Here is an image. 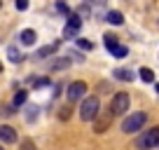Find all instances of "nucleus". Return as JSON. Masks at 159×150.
I'll return each instance as SVG.
<instances>
[{"label":"nucleus","mask_w":159,"mask_h":150,"mask_svg":"<svg viewBox=\"0 0 159 150\" xmlns=\"http://www.w3.org/2000/svg\"><path fill=\"white\" fill-rule=\"evenodd\" d=\"M98 110H101V101L96 96H87L82 101V105H80V120L82 122H96Z\"/></svg>","instance_id":"nucleus-1"},{"label":"nucleus","mask_w":159,"mask_h":150,"mask_svg":"<svg viewBox=\"0 0 159 150\" xmlns=\"http://www.w3.org/2000/svg\"><path fill=\"white\" fill-rule=\"evenodd\" d=\"M145 122H148V113H143V110L129 113V115L124 117V122H122V131H124V134H136V131H140L145 127Z\"/></svg>","instance_id":"nucleus-2"},{"label":"nucleus","mask_w":159,"mask_h":150,"mask_svg":"<svg viewBox=\"0 0 159 150\" xmlns=\"http://www.w3.org/2000/svg\"><path fill=\"white\" fill-rule=\"evenodd\" d=\"M136 148L138 150H152V148H159V127H152V129L143 131L136 141Z\"/></svg>","instance_id":"nucleus-3"},{"label":"nucleus","mask_w":159,"mask_h":150,"mask_svg":"<svg viewBox=\"0 0 159 150\" xmlns=\"http://www.w3.org/2000/svg\"><path fill=\"white\" fill-rule=\"evenodd\" d=\"M129 105H131V96L126 91H117L110 101V110L112 115H129Z\"/></svg>","instance_id":"nucleus-4"},{"label":"nucleus","mask_w":159,"mask_h":150,"mask_svg":"<svg viewBox=\"0 0 159 150\" xmlns=\"http://www.w3.org/2000/svg\"><path fill=\"white\" fill-rule=\"evenodd\" d=\"M87 82L77 80V82H70L68 85V101L70 103H75V101H84L87 99Z\"/></svg>","instance_id":"nucleus-5"},{"label":"nucleus","mask_w":159,"mask_h":150,"mask_svg":"<svg viewBox=\"0 0 159 150\" xmlns=\"http://www.w3.org/2000/svg\"><path fill=\"white\" fill-rule=\"evenodd\" d=\"M80 26H82V21H80V16H77V14H70V16H68V24H66V28H63V35H66V38H68V40H73L75 35H77Z\"/></svg>","instance_id":"nucleus-6"},{"label":"nucleus","mask_w":159,"mask_h":150,"mask_svg":"<svg viewBox=\"0 0 159 150\" xmlns=\"http://www.w3.org/2000/svg\"><path fill=\"white\" fill-rule=\"evenodd\" d=\"M73 61H82V56L77 54V52H75V54H66V56H59V59L54 61V63H52V70H63V68H68L70 63H73Z\"/></svg>","instance_id":"nucleus-7"},{"label":"nucleus","mask_w":159,"mask_h":150,"mask_svg":"<svg viewBox=\"0 0 159 150\" xmlns=\"http://www.w3.org/2000/svg\"><path fill=\"white\" fill-rule=\"evenodd\" d=\"M56 49H59V42H52V45H45V47H40V49H35V59H47V56L56 54Z\"/></svg>","instance_id":"nucleus-8"},{"label":"nucleus","mask_w":159,"mask_h":150,"mask_svg":"<svg viewBox=\"0 0 159 150\" xmlns=\"http://www.w3.org/2000/svg\"><path fill=\"white\" fill-rule=\"evenodd\" d=\"M0 141H2V143H16V131L12 129V127L2 124L0 127Z\"/></svg>","instance_id":"nucleus-9"},{"label":"nucleus","mask_w":159,"mask_h":150,"mask_svg":"<svg viewBox=\"0 0 159 150\" xmlns=\"http://www.w3.org/2000/svg\"><path fill=\"white\" fill-rule=\"evenodd\" d=\"M110 122H112V110H110V115H103V117H96V134H105V129L110 127Z\"/></svg>","instance_id":"nucleus-10"},{"label":"nucleus","mask_w":159,"mask_h":150,"mask_svg":"<svg viewBox=\"0 0 159 150\" xmlns=\"http://www.w3.org/2000/svg\"><path fill=\"white\" fill-rule=\"evenodd\" d=\"M105 21L112 24V26H122V24H124V14H122L119 10H110L108 14H105Z\"/></svg>","instance_id":"nucleus-11"},{"label":"nucleus","mask_w":159,"mask_h":150,"mask_svg":"<svg viewBox=\"0 0 159 150\" xmlns=\"http://www.w3.org/2000/svg\"><path fill=\"white\" fill-rule=\"evenodd\" d=\"M35 38H38V35H35V30H33V28H24V30L19 33L21 45H35Z\"/></svg>","instance_id":"nucleus-12"},{"label":"nucleus","mask_w":159,"mask_h":150,"mask_svg":"<svg viewBox=\"0 0 159 150\" xmlns=\"http://www.w3.org/2000/svg\"><path fill=\"white\" fill-rule=\"evenodd\" d=\"M112 75L117 77V80H122V82H131V80H134V73H131L129 68H115Z\"/></svg>","instance_id":"nucleus-13"},{"label":"nucleus","mask_w":159,"mask_h":150,"mask_svg":"<svg viewBox=\"0 0 159 150\" xmlns=\"http://www.w3.org/2000/svg\"><path fill=\"white\" fill-rule=\"evenodd\" d=\"M103 45L108 47L110 52H112L115 47H119V40H117V35H112V33H105V35H103Z\"/></svg>","instance_id":"nucleus-14"},{"label":"nucleus","mask_w":159,"mask_h":150,"mask_svg":"<svg viewBox=\"0 0 159 150\" xmlns=\"http://www.w3.org/2000/svg\"><path fill=\"white\" fill-rule=\"evenodd\" d=\"M7 56H10L12 63H21V61H24V54H21L16 47H10V49H7Z\"/></svg>","instance_id":"nucleus-15"},{"label":"nucleus","mask_w":159,"mask_h":150,"mask_svg":"<svg viewBox=\"0 0 159 150\" xmlns=\"http://www.w3.org/2000/svg\"><path fill=\"white\" fill-rule=\"evenodd\" d=\"M75 45H77L80 49H84V52H94V42L84 40V38H75Z\"/></svg>","instance_id":"nucleus-16"},{"label":"nucleus","mask_w":159,"mask_h":150,"mask_svg":"<svg viewBox=\"0 0 159 150\" xmlns=\"http://www.w3.org/2000/svg\"><path fill=\"white\" fill-rule=\"evenodd\" d=\"M26 99H28V91H24V89H19L14 94V108H19V105H24L26 103Z\"/></svg>","instance_id":"nucleus-17"},{"label":"nucleus","mask_w":159,"mask_h":150,"mask_svg":"<svg viewBox=\"0 0 159 150\" xmlns=\"http://www.w3.org/2000/svg\"><path fill=\"white\" fill-rule=\"evenodd\" d=\"M138 75H140V80H143V82H154V73L150 68H140Z\"/></svg>","instance_id":"nucleus-18"},{"label":"nucleus","mask_w":159,"mask_h":150,"mask_svg":"<svg viewBox=\"0 0 159 150\" xmlns=\"http://www.w3.org/2000/svg\"><path fill=\"white\" fill-rule=\"evenodd\" d=\"M38 113H40V108H38V105H28V108H26V120H28V122H33L35 117H38Z\"/></svg>","instance_id":"nucleus-19"},{"label":"nucleus","mask_w":159,"mask_h":150,"mask_svg":"<svg viewBox=\"0 0 159 150\" xmlns=\"http://www.w3.org/2000/svg\"><path fill=\"white\" fill-rule=\"evenodd\" d=\"M126 54H129V49H126L124 45H119V47H115V49H112V56H115V59H124Z\"/></svg>","instance_id":"nucleus-20"},{"label":"nucleus","mask_w":159,"mask_h":150,"mask_svg":"<svg viewBox=\"0 0 159 150\" xmlns=\"http://www.w3.org/2000/svg\"><path fill=\"white\" fill-rule=\"evenodd\" d=\"M21 150H38V148H35V143L30 138H24L21 141Z\"/></svg>","instance_id":"nucleus-21"},{"label":"nucleus","mask_w":159,"mask_h":150,"mask_svg":"<svg viewBox=\"0 0 159 150\" xmlns=\"http://www.w3.org/2000/svg\"><path fill=\"white\" fill-rule=\"evenodd\" d=\"M14 7L19 12H26V10H28V0H14Z\"/></svg>","instance_id":"nucleus-22"},{"label":"nucleus","mask_w":159,"mask_h":150,"mask_svg":"<svg viewBox=\"0 0 159 150\" xmlns=\"http://www.w3.org/2000/svg\"><path fill=\"white\" fill-rule=\"evenodd\" d=\"M84 2H87L89 7H103L105 2H108V0H84Z\"/></svg>","instance_id":"nucleus-23"},{"label":"nucleus","mask_w":159,"mask_h":150,"mask_svg":"<svg viewBox=\"0 0 159 150\" xmlns=\"http://www.w3.org/2000/svg\"><path fill=\"white\" fill-rule=\"evenodd\" d=\"M49 85V80H45V77H42V80H33V87L35 89H40V87H47Z\"/></svg>","instance_id":"nucleus-24"},{"label":"nucleus","mask_w":159,"mask_h":150,"mask_svg":"<svg viewBox=\"0 0 159 150\" xmlns=\"http://www.w3.org/2000/svg\"><path fill=\"white\" fill-rule=\"evenodd\" d=\"M61 120H68V117H70V105H66V108H61Z\"/></svg>","instance_id":"nucleus-25"},{"label":"nucleus","mask_w":159,"mask_h":150,"mask_svg":"<svg viewBox=\"0 0 159 150\" xmlns=\"http://www.w3.org/2000/svg\"><path fill=\"white\" fill-rule=\"evenodd\" d=\"M56 10H59V12H63V14H66V12H68V5H66V2H56Z\"/></svg>","instance_id":"nucleus-26"},{"label":"nucleus","mask_w":159,"mask_h":150,"mask_svg":"<svg viewBox=\"0 0 159 150\" xmlns=\"http://www.w3.org/2000/svg\"><path fill=\"white\" fill-rule=\"evenodd\" d=\"M154 89H157V94H159V82H157V85H154Z\"/></svg>","instance_id":"nucleus-27"},{"label":"nucleus","mask_w":159,"mask_h":150,"mask_svg":"<svg viewBox=\"0 0 159 150\" xmlns=\"http://www.w3.org/2000/svg\"><path fill=\"white\" fill-rule=\"evenodd\" d=\"M0 70H2V63H0Z\"/></svg>","instance_id":"nucleus-28"},{"label":"nucleus","mask_w":159,"mask_h":150,"mask_svg":"<svg viewBox=\"0 0 159 150\" xmlns=\"http://www.w3.org/2000/svg\"><path fill=\"white\" fill-rule=\"evenodd\" d=\"M0 7H2V2H0Z\"/></svg>","instance_id":"nucleus-29"},{"label":"nucleus","mask_w":159,"mask_h":150,"mask_svg":"<svg viewBox=\"0 0 159 150\" xmlns=\"http://www.w3.org/2000/svg\"><path fill=\"white\" fill-rule=\"evenodd\" d=\"M0 150H2V145H0Z\"/></svg>","instance_id":"nucleus-30"}]
</instances>
